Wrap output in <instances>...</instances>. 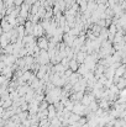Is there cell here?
I'll return each mask as SVG.
<instances>
[{
	"label": "cell",
	"mask_w": 126,
	"mask_h": 127,
	"mask_svg": "<svg viewBox=\"0 0 126 127\" xmlns=\"http://www.w3.org/2000/svg\"><path fill=\"white\" fill-rule=\"evenodd\" d=\"M56 116H57V109H56L54 104H49V106H48V119L51 120Z\"/></svg>",
	"instance_id": "obj_1"
},
{
	"label": "cell",
	"mask_w": 126,
	"mask_h": 127,
	"mask_svg": "<svg viewBox=\"0 0 126 127\" xmlns=\"http://www.w3.org/2000/svg\"><path fill=\"white\" fill-rule=\"evenodd\" d=\"M126 74V68L125 67H119V69L115 72V75H118V77H124Z\"/></svg>",
	"instance_id": "obj_2"
},
{
	"label": "cell",
	"mask_w": 126,
	"mask_h": 127,
	"mask_svg": "<svg viewBox=\"0 0 126 127\" xmlns=\"http://www.w3.org/2000/svg\"><path fill=\"white\" fill-rule=\"evenodd\" d=\"M69 65H71V69H72V70H77V63H76L74 61H72Z\"/></svg>",
	"instance_id": "obj_3"
}]
</instances>
